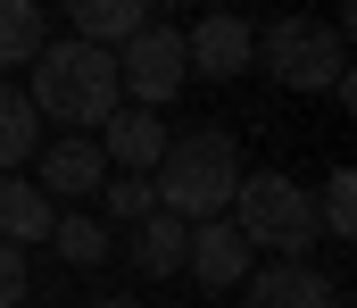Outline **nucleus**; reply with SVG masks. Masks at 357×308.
Returning a JSON list of instances; mask_svg holds the SVG:
<instances>
[{
	"label": "nucleus",
	"mask_w": 357,
	"mask_h": 308,
	"mask_svg": "<svg viewBox=\"0 0 357 308\" xmlns=\"http://www.w3.org/2000/svg\"><path fill=\"white\" fill-rule=\"evenodd\" d=\"M233 184H241V159H233V133L225 125H199V133L167 142V159L150 175V192H158V208L175 225H216L233 208Z\"/></svg>",
	"instance_id": "obj_1"
},
{
	"label": "nucleus",
	"mask_w": 357,
	"mask_h": 308,
	"mask_svg": "<svg viewBox=\"0 0 357 308\" xmlns=\"http://www.w3.org/2000/svg\"><path fill=\"white\" fill-rule=\"evenodd\" d=\"M25 108L33 117H59V125H108L125 92H116V59L91 50V42H42L33 59V84H25Z\"/></svg>",
	"instance_id": "obj_2"
},
{
	"label": "nucleus",
	"mask_w": 357,
	"mask_h": 308,
	"mask_svg": "<svg viewBox=\"0 0 357 308\" xmlns=\"http://www.w3.org/2000/svg\"><path fill=\"white\" fill-rule=\"evenodd\" d=\"M225 217H233V233H241L250 250H274V258H307V242H316V200H307L291 175H274V167L241 175Z\"/></svg>",
	"instance_id": "obj_3"
},
{
	"label": "nucleus",
	"mask_w": 357,
	"mask_h": 308,
	"mask_svg": "<svg viewBox=\"0 0 357 308\" xmlns=\"http://www.w3.org/2000/svg\"><path fill=\"white\" fill-rule=\"evenodd\" d=\"M266 75H274V84H291V92H349L341 25H307V17L266 25Z\"/></svg>",
	"instance_id": "obj_4"
},
{
	"label": "nucleus",
	"mask_w": 357,
	"mask_h": 308,
	"mask_svg": "<svg viewBox=\"0 0 357 308\" xmlns=\"http://www.w3.org/2000/svg\"><path fill=\"white\" fill-rule=\"evenodd\" d=\"M183 75H191V67H183V34H175V25H158V17H150V25L116 50V92H133V108L175 101Z\"/></svg>",
	"instance_id": "obj_5"
},
{
	"label": "nucleus",
	"mask_w": 357,
	"mask_h": 308,
	"mask_svg": "<svg viewBox=\"0 0 357 308\" xmlns=\"http://www.w3.org/2000/svg\"><path fill=\"white\" fill-rule=\"evenodd\" d=\"M250 59H258V34H250L241 17H199V25L183 34V67H191V75H216V84H233Z\"/></svg>",
	"instance_id": "obj_6"
},
{
	"label": "nucleus",
	"mask_w": 357,
	"mask_h": 308,
	"mask_svg": "<svg viewBox=\"0 0 357 308\" xmlns=\"http://www.w3.org/2000/svg\"><path fill=\"white\" fill-rule=\"evenodd\" d=\"M250 242L233 233V217H216V225H191V250H183V275H199L208 292H241L250 284Z\"/></svg>",
	"instance_id": "obj_7"
},
{
	"label": "nucleus",
	"mask_w": 357,
	"mask_h": 308,
	"mask_svg": "<svg viewBox=\"0 0 357 308\" xmlns=\"http://www.w3.org/2000/svg\"><path fill=\"white\" fill-rule=\"evenodd\" d=\"M333 275L324 267H307V258H282V267H250V284H241V308H333Z\"/></svg>",
	"instance_id": "obj_8"
},
{
	"label": "nucleus",
	"mask_w": 357,
	"mask_h": 308,
	"mask_svg": "<svg viewBox=\"0 0 357 308\" xmlns=\"http://www.w3.org/2000/svg\"><path fill=\"white\" fill-rule=\"evenodd\" d=\"M100 159H108L116 175H158V159H167V125H158L150 108H116V117L100 125Z\"/></svg>",
	"instance_id": "obj_9"
},
{
	"label": "nucleus",
	"mask_w": 357,
	"mask_h": 308,
	"mask_svg": "<svg viewBox=\"0 0 357 308\" xmlns=\"http://www.w3.org/2000/svg\"><path fill=\"white\" fill-rule=\"evenodd\" d=\"M100 184H108V159H100L91 133H67V142L42 150V184H33V192H50V200H91Z\"/></svg>",
	"instance_id": "obj_10"
},
{
	"label": "nucleus",
	"mask_w": 357,
	"mask_h": 308,
	"mask_svg": "<svg viewBox=\"0 0 357 308\" xmlns=\"http://www.w3.org/2000/svg\"><path fill=\"white\" fill-rule=\"evenodd\" d=\"M142 25H150V8H142V0H75V42L108 50V59H116Z\"/></svg>",
	"instance_id": "obj_11"
},
{
	"label": "nucleus",
	"mask_w": 357,
	"mask_h": 308,
	"mask_svg": "<svg viewBox=\"0 0 357 308\" xmlns=\"http://www.w3.org/2000/svg\"><path fill=\"white\" fill-rule=\"evenodd\" d=\"M50 225H59V208L42 200V192H33L25 175H0V242H8V250H25V242H42Z\"/></svg>",
	"instance_id": "obj_12"
},
{
	"label": "nucleus",
	"mask_w": 357,
	"mask_h": 308,
	"mask_svg": "<svg viewBox=\"0 0 357 308\" xmlns=\"http://www.w3.org/2000/svg\"><path fill=\"white\" fill-rule=\"evenodd\" d=\"M183 250H191V225H175L167 208L133 225V275H175V267H183Z\"/></svg>",
	"instance_id": "obj_13"
},
{
	"label": "nucleus",
	"mask_w": 357,
	"mask_h": 308,
	"mask_svg": "<svg viewBox=\"0 0 357 308\" xmlns=\"http://www.w3.org/2000/svg\"><path fill=\"white\" fill-rule=\"evenodd\" d=\"M42 8L33 0H0V67H33L42 59Z\"/></svg>",
	"instance_id": "obj_14"
},
{
	"label": "nucleus",
	"mask_w": 357,
	"mask_h": 308,
	"mask_svg": "<svg viewBox=\"0 0 357 308\" xmlns=\"http://www.w3.org/2000/svg\"><path fill=\"white\" fill-rule=\"evenodd\" d=\"M33 142H42V117L25 108V92L0 84V175H17V167L33 159Z\"/></svg>",
	"instance_id": "obj_15"
},
{
	"label": "nucleus",
	"mask_w": 357,
	"mask_h": 308,
	"mask_svg": "<svg viewBox=\"0 0 357 308\" xmlns=\"http://www.w3.org/2000/svg\"><path fill=\"white\" fill-rule=\"evenodd\" d=\"M316 233H333V242H349V233H357V175H349V167H333V175H324Z\"/></svg>",
	"instance_id": "obj_16"
},
{
	"label": "nucleus",
	"mask_w": 357,
	"mask_h": 308,
	"mask_svg": "<svg viewBox=\"0 0 357 308\" xmlns=\"http://www.w3.org/2000/svg\"><path fill=\"white\" fill-rule=\"evenodd\" d=\"M50 242H59L67 267H100V258H108V225H100V217H59Z\"/></svg>",
	"instance_id": "obj_17"
},
{
	"label": "nucleus",
	"mask_w": 357,
	"mask_h": 308,
	"mask_svg": "<svg viewBox=\"0 0 357 308\" xmlns=\"http://www.w3.org/2000/svg\"><path fill=\"white\" fill-rule=\"evenodd\" d=\"M100 192H108V217H116V225H142V217H158V192H150V175H108Z\"/></svg>",
	"instance_id": "obj_18"
},
{
	"label": "nucleus",
	"mask_w": 357,
	"mask_h": 308,
	"mask_svg": "<svg viewBox=\"0 0 357 308\" xmlns=\"http://www.w3.org/2000/svg\"><path fill=\"white\" fill-rule=\"evenodd\" d=\"M17 300H25V250L0 242V308H17Z\"/></svg>",
	"instance_id": "obj_19"
},
{
	"label": "nucleus",
	"mask_w": 357,
	"mask_h": 308,
	"mask_svg": "<svg viewBox=\"0 0 357 308\" xmlns=\"http://www.w3.org/2000/svg\"><path fill=\"white\" fill-rule=\"evenodd\" d=\"M100 308H133V300H100Z\"/></svg>",
	"instance_id": "obj_20"
}]
</instances>
